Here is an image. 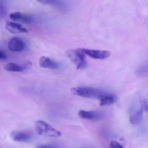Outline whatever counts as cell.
I'll return each mask as SVG.
<instances>
[{
	"label": "cell",
	"mask_w": 148,
	"mask_h": 148,
	"mask_svg": "<svg viewBox=\"0 0 148 148\" xmlns=\"http://www.w3.org/2000/svg\"><path fill=\"white\" fill-rule=\"evenodd\" d=\"M8 59V56L6 53L0 49V60H6Z\"/></svg>",
	"instance_id": "cell-19"
},
{
	"label": "cell",
	"mask_w": 148,
	"mask_h": 148,
	"mask_svg": "<svg viewBox=\"0 0 148 148\" xmlns=\"http://www.w3.org/2000/svg\"><path fill=\"white\" fill-rule=\"evenodd\" d=\"M83 53L92 59L96 60H105L110 56V52L106 50L81 49Z\"/></svg>",
	"instance_id": "cell-5"
},
{
	"label": "cell",
	"mask_w": 148,
	"mask_h": 148,
	"mask_svg": "<svg viewBox=\"0 0 148 148\" xmlns=\"http://www.w3.org/2000/svg\"><path fill=\"white\" fill-rule=\"evenodd\" d=\"M118 99V97L115 95L105 93L100 99V106H108L114 104L117 101Z\"/></svg>",
	"instance_id": "cell-12"
},
{
	"label": "cell",
	"mask_w": 148,
	"mask_h": 148,
	"mask_svg": "<svg viewBox=\"0 0 148 148\" xmlns=\"http://www.w3.org/2000/svg\"><path fill=\"white\" fill-rule=\"evenodd\" d=\"M74 95L84 98L97 99L100 100L105 92L99 89L89 87H78L71 89Z\"/></svg>",
	"instance_id": "cell-1"
},
{
	"label": "cell",
	"mask_w": 148,
	"mask_h": 148,
	"mask_svg": "<svg viewBox=\"0 0 148 148\" xmlns=\"http://www.w3.org/2000/svg\"><path fill=\"white\" fill-rule=\"evenodd\" d=\"M78 115L82 119L91 121H99L104 117V114L102 113L97 111L80 110Z\"/></svg>",
	"instance_id": "cell-6"
},
{
	"label": "cell",
	"mask_w": 148,
	"mask_h": 148,
	"mask_svg": "<svg viewBox=\"0 0 148 148\" xmlns=\"http://www.w3.org/2000/svg\"><path fill=\"white\" fill-rule=\"evenodd\" d=\"M66 57L75 66L78 70H83L87 66L85 54L81 49H69L66 53Z\"/></svg>",
	"instance_id": "cell-2"
},
{
	"label": "cell",
	"mask_w": 148,
	"mask_h": 148,
	"mask_svg": "<svg viewBox=\"0 0 148 148\" xmlns=\"http://www.w3.org/2000/svg\"><path fill=\"white\" fill-rule=\"evenodd\" d=\"M36 148H61L60 146L56 144H47L40 145L37 146Z\"/></svg>",
	"instance_id": "cell-15"
},
{
	"label": "cell",
	"mask_w": 148,
	"mask_h": 148,
	"mask_svg": "<svg viewBox=\"0 0 148 148\" xmlns=\"http://www.w3.org/2000/svg\"><path fill=\"white\" fill-rule=\"evenodd\" d=\"M6 13L5 4L2 0H0V17H4Z\"/></svg>",
	"instance_id": "cell-14"
},
{
	"label": "cell",
	"mask_w": 148,
	"mask_h": 148,
	"mask_svg": "<svg viewBox=\"0 0 148 148\" xmlns=\"http://www.w3.org/2000/svg\"><path fill=\"white\" fill-rule=\"evenodd\" d=\"M111 148H123L120 143L116 141H112L110 143Z\"/></svg>",
	"instance_id": "cell-17"
},
{
	"label": "cell",
	"mask_w": 148,
	"mask_h": 148,
	"mask_svg": "<svg viewBox=\"0 0 148 148\" xmlns=\"http://www.w3.org/2000/svg\"><path fill=\"white\" fill-rule=\"evenodd\" d=\"M10 136L13 140L17 142H26L30 140L31 138L29 134L22 131H13L11 133Z\"/></svg>",
	"instance_id": "cell-11"
},
{
	"label": "cell",
	"mask_w": 148,
	"mask_h": 148,
	"mask_svg": "<svg viewBox=\"0 0 148 148\" xmlns=\"http://www.w3.org/2000/svg\"><path fill=\"white\" fill-rule=\"evenodd\" d=\"M6 29L10 33L13 34L27 33V29L19 23L12 22H8L6 24Z\"/></svg>",
	"instance_id": "cell-10"
},
{
	"label": "cell",
	"mask_w": 148,
	"mask_h": 148,
	"mask_svg": "<svg viewBox=\"0 0 148 148\" xmlns=\"http://www.w3.org/2000/svg\"><path fill=\"white\" fill-rule=\"evenodd\" d=\"M9 17L11 20L14 21L20 22L26 24L32 23L34 21V17L32 16L19 12L11 13L9 15Z\"/></svg>",
	"instance_id": "cell-7"
},
{
	"label": "cell",
	"mask_w": 148,
	"mask_h": 148,
	"mask_svg": "<svg viewBox=\"0 0 148 148\" xmlns=\"http://www.w3.org/2000/svg\"><path fill=\"white\" fill-rule=\"evenodd\" d=\"M36 130L38 134L47 137L57 138L61 136V133L54 128L44 121L39 120L35 123Z\"/></svg>",
	"instance_id": "cell-3"
},
{
	"label": "cell",
	"mask_w": 148,
	"mask_h": 148,
	"mask_svg": "<svg viewBox=\"0 0 148 148\" xmlns=\"http://www.w3.org/2000/svg\"><path fill=\"white\" fill-rule=\"evenodd\" d=\"M39 2L43 4H53L57 1V0H37Z\"/></svg>",
	"instance_id": "cell-16"
},
{
	"label": "cell",
	"mask_w": 148,
	"mask_h": 148,
	"mask_svg": "<svg viewBox=\"0 0 148 148\" xmlns=\"http://www.w3.org/2000/svg\"><path fill=\"white\" fill-rule=\"evenodd\" d=\"M25 43L22 39L17 37H14L10 41L8 47L13 52H20L24 50Z\"/></svg>",
	"instance_id": "cell-8"
},
{
	"label": "cell",
	"mask_w": 148,
	"mask_h": 148,
	"mask_svg": "<svg viewBox=\"0 0 148 148\" xmlns=\"http://www.w3.org/2000/svg\"><path fill=\"white\" fill-rule=\"evenodd\" d=\"M39 65L40 67L44 69L56 70L58 69L60 65L56 62L53 60L49 57L42 56L39 60Z\"/></svg>",
	"instance_id": "cell-9"
},
{
	"label": "cell",
	"mask_w": 148,
	"mask_h": 148,
	"mask_svg": "<svg viewBox=\"0 0 148 148\" xmlns=\"http://www.w3.org/2000/svg\"><path fill=\"white\" fill-rule=\"evenodd\" d=\"M4 69L8 72L16 73H21L26 70L23 64L21 65L13 62H10L6 64L4 66Z\"/></svg>",
	"instance_id": "cell-13"
},
{
	"label": "cell",
	"mask_w": 148,
	"mask_h": 148,
	"mask_svg": "<svg viewBox=\"0 0 148 148\" xmlns=\"http://www.w3.org/2000/svg\"><path fill=\"white\" fill-rule=\"evenodd\" d=\"M140 99L143 104L144 110L148 113V101L146 100L144 97H142Z\"/></svg>",
	"instance_id": "cell-18"
},
{
	"label": "cell",
	"mask_w": 148,
	"mask_h": 148,
	"mask_svg": "<svg viewBox=\"0 0 148 148\" xmlns=\"http://www.w3.org/2000/svg\"><path fill=\"white\" fill-rule=\"evenodd\" d=\"M144 107L140 98L139 104H134L130 109V121L132 124H137L140 122L142 118L144 111Z\"/></svg>",
	"instance_id": "cell-4"
}]
</instances>
